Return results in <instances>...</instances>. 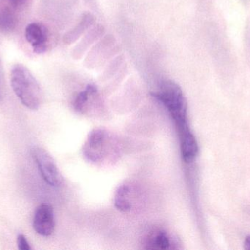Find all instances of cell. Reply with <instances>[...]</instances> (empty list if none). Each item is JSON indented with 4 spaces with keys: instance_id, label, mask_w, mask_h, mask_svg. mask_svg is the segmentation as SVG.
I'll list each match as a JSON object with an SVG mask.
<instances>
[{
    "instance_id": "cell-4",
    "label": "cell",
    "mask_w": 250,
    "mask_h": 250,
    "mask_svg": "<svg viewBox=\"0 0 250 250\" xmlns=\"http://www.w3.org/2000/svg\"><path fill=\"white\" fill-rule=\"evenodd\" d=\"M31 154L45 182L51 186H60L62 176L52 157L45 150L39 147L32 148Z\"/></svg>"
},
{
    "instance_id": "cell-10",
    "label": "cell",
    "mask_w": 250,
    "mask_h": 250,
    "mask_svg": "<svg viewBox=\"0 0 250 250\" xmlns=\"http://www.w3.org/2000/svg\"><path fill=\"white\" fill-rule=\"evenodd\" d=\"M133 193L129 185H121L116 192L114 204L116 208L123 212H128L132 208Z\"/></svg>"
},
{
    "instance_id": "cell-11",
    "label": "cell",
    "mask_w": 250,
    "mask_h": 250,
    "mask_svg": "<svg viewBox=\"0 0 250 250\" xmlns=\"http://www.w3.org/2000/svg\"><path fill=\"white\" fill-rule=\"evenodd\" d=\"M173 242L171 238L165 231H157L151 233L146 242V248L148 250L171 249Z\"/></svg>"
},
{
    "instance_id": "cell-2",
    "label": "cell",
    "mask_w": 250,
    "mask_h": 250,
    "mask_svg": "<svg viewBox=\"0 0 250 250\" xmlns=\"http://www.w3.org/2000/svg\"><path fill=\"white\" fill-rule=\"evenodd\" d=\"M151 95L167 109L176 126L188 122L186 98L177 83L170 79H163Z\"/></svg>"
},
{
    "instance_id": "cell-1",
    "label": "cell",
    "mask_w": 250,
    "mask_h": 250,
    "mask_svg": "<svg viewBox=\"0 0 250 250\" xmlns=\"http://www.w3.org/2000/svg\"><path fill=\"white\" fill-rule=\"evenodd\" d=\"M12 88L22 104L31 110L39 108L42 91L33 75L23 65H16L10 74Z\"/></svg>"
},
{
    "instance_id": "cell-6",
    "label": "cell",
    "mask_w": 250,
    "mask_h": 250,
    "mask_svg": "<svg viewBox=\"0 0 250 250\" xmlns=\"http://www.w3.org/2000/svg\"><path fill=\"white\" fill-rule=\"evenodd\" d=\"M54 227L55 223L52 207L48 204L40 205L34 216V230L41 236H48L54 233Z\"/></svg>"
},
{
    "instance_id": "cell-7",
    "label": "cell",
    "mask_w": 250,
    "mask_h": 250,
    "mask_svg": "<svg viewBox=\"0 0 250 250\" xmlns=\"http://www.w3.org/2000/svg\"><path fill=\"white\" fill-rule=\"evenodd\" d=\"M25 36L37 54H42L46 50L48 33L46 27L41 23H29L26 28Z\"/></svg>"
},
{
    "instance_id": "cell-9",
    "label": "cell",
    "mask_w": 250,
    "mask_h": 250,
    "mask_svg": "<svg viewBox=\"0 0 250 250\" xmlns=\"http://www.w3.org/2000/svg\"><path fill=\"white\" fill-rule=\"evenodd\" d=\"M95 22V16L92 13H83L77 25L66 34L64 39L65 43L72 44L77 41L79 37L82 36L89 27H91V26L93 25Z\"/></svg>"
},
{
    "instance_id": "cell-14",
    "label": "cell",
    "mask_w": 250,
    "mask_h": 250,
    "mask_svg": "<svg viewBox=\"0 0 250 250\" xmlns=\"http://www.w3.org/2000/svg\"><path fill=\"white\" fill-rule=\"evenodd\" d=\"M18 246L19 249L21 250H31L29 244L28 243L27 240L23 235H19L17 239Z\"/></svg>"
},
{
    "instance_id": "cell-8",
    "label": "cell",
    "mask_w": 250,
    "mask_h": 250,
    "mask_svg": "<svg viewBox=\"0 0 250 250\" xmlns=\"http://www.w3.org/2000/svg\"><path fill=\"white\" fill-rule=\"evenodd\" d=\"M98 96V89L95 85H88L84 91H82L76 96L73 103L75 110L80 113H86L89 111L90 104Z\"/></svg>"
},
{
    "instance_id": "cell-12",
    "label": "cell",
    "mask_w": 250,
    "mask_h": 250,
    "mask_svg": "<svg viewBox=\"0 0 250 250\" xmlns=\"http://www.w3.org/2000/svg\"><path fill=\"white\" fill-rule=\"evenodd\" d=\"M104 29L103 26H100V25L95 26L85 37L83 41L78 45L77 48L76 49V54L79 55L81 53L85 51L87 47H89L92 43H94V41H96L101 35L104 34Z\"/></svg>"
},
{
    "instance_id": "cell-15",
    "label": "cell",
    "mask_w": 250,
    "mask_h": 250,
    "mask_svg": "<svg viewBox=\"0 0 250 250\" xmlns=\"http://www.w3.org/2000/svg\"><path fill=\"white\" fill-rule=\"evenodd\" d=\"M244 248L247 250H250V235L245 238L244 242Z\"/></svg>"
},
{
    "instance_id": "cell-13",
    "label": "cell",
    "mask_w": 250,
    "mask_h": 250,
    "mask_svg": "<svg viewBox=\"0 0 250 250\" xmlns=\"http://www.w3.org/2000/svg\"><path fill=\"white\" fill-rule=\"evenodd\" d=\"M0 26L3 29H13V26H14L13 17L9 14H2L0 16Z\"/></svg>"
},
{
    "instance_id": "cell-5",
    "label": "cell",
    "mask_w": 250,
    "mask_h": 250,
    "mask_svg": "<svg viewBox=\"0 0 250 250\" xmlns=\"http://www.w3.org/2000/svg\"><path fill=\"white\" fill-rule=\"evenodd\" d=\"M179 132L181 153L182 159L186 163H191L196 158L198 145L195 136L191 131L188 122L176 126Z\"/></svg>"
},
{
    "instance_id": "cell-3",
    "label": "cell",
    "mask_w": 250,
    "mask_h": 250,
    "mask_svg": "<svg viewBox=\"0 0 250 250\" xmlns=\"http://www.w3.org/2000/svg\"><path fill=\"white\" fill-rule=\"evenodd\" d=\"M118 144L112 135L102 129H95L89 134L83 146V154L95 164L112 162L118 157Z\"/></svg>"
}]
</instances>
